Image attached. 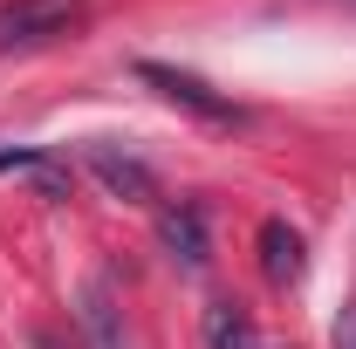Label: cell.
Masks as SVG:
<instances>
[{"label": "cell", "instance_id": "obj_4", "mask_svg": "<svg viewBox=\"0 0 356 349\" xmlns=\"http://www.w3.org/2000/svg\"><path fill=\"white\" fill-rule=\"evenodd\" d=\"M158 240H165V254H172L178 267H192V274L213 261V240H206V213H199V206H165V213H158Z\"/></svg>", "mask_w": 356, "mask_h": 349}, {"label": "cell", "instance_id": "obj_3", "mask_svg": "<svg viewBox=\"0 0 356 349\" xmlns=\"http://www.w3.org/2000/svg\"><path fill=\"white\" fill-rule=\"evenodd\" d=\"M83 165L103 178V192H117L124 206H151V199H158L151 165H137L131 151H117V144H103V137H96V144H83Z\"/></svg>", "mask_w": 356, "mask_h": 349}, {"label": "cell", "instance_id": "obj_1", "mask_svg": "<svg viewBox=\"0 0 356 349\" xmlns=\"http://www.w3.org/2000/svg\"><path fill=\"white\" fill-rule=\"evenodd\" d=\"M89 0H0V55L7 48H42L83 28Z\"/></svg>", "mask_w": 356, "mask_h": 349}, {"label": "cell", "instance_id": "obj_8", "mask_svg": "<svg viewBox=\"0 0 356 349\" xmlns=\"http://www.w3.org/2000/svg\"><path fill=\"white\" fill-rule=\"evenodd\" d=\"M329 343H336V349H356V302H343L336 329H329Z\"/></svg>", "mask_w": 356, "mask_h": 349}, {"label": "cell", "instance_id": "obj_2", "mask_svg": "<svg viewBox=\"0 0 356 349\" xmlns=\"http://www.w3.org/2000/svg\"><path fill=\"white\" fill-rule=\"evenodd\" d=\"M137 76L158 89L165 103H178V110H192V117H206V124H247V110L233 103V96H220L213 83H199V76H185V69H165V62H137Z\"/></svg>", "mask_w": 356, "mask_h": 349}, {"label": "cell", "instance_id": "obj_7", "mask_svg": "<svg viewBox=\"0 0 356 349\" xmlns=\"http://www.w3.org/2000/svg\"><path fill=\"white\" fill-rule=\"evenodd\" d=\"M206 349H261V329L233 302H220V308H206Z\"/></svg>", "mask_w": 356, "mask_h": 349}, {"label": "cell", "instance_id": "obj_6", "mask_svg": "<svg viewBox=\"0 0 356 349\" xmlns=\"http://www.w3.org/2000/svg\"><path fill=\"white\" fill-rule=\"evenodd\" d=\"M76 315H83L89 349H124V308H117V295H110V281H89Z\"/></svg>", "mask_w": 356, "mask_h": 349}, {"label": "cell", "instance_id": "obj_5", "mask_svg": "<svg viewBox=\"0 0 356 349\" xmlns=\"http://www.w3.org/2000/svg\"><path fill=\"white\" fill-rule=\"evenodd\" d=\"M302 233L288 226V219H261V274L274 281V288H295L302 281Z\"/></svg>", "mask_w": 356, "mask_h": 349}]
</instances>
